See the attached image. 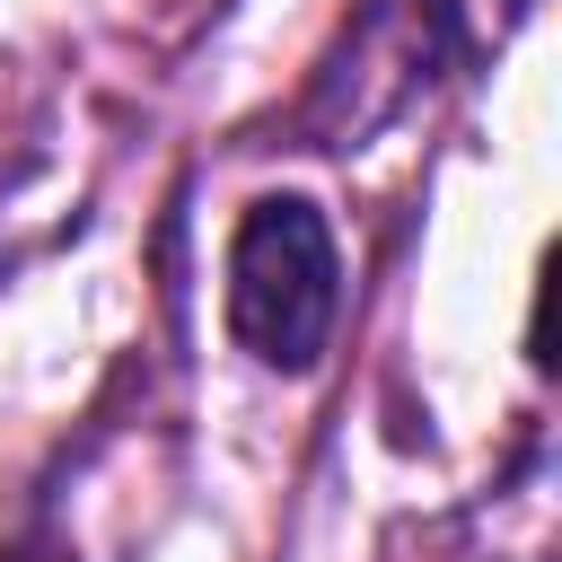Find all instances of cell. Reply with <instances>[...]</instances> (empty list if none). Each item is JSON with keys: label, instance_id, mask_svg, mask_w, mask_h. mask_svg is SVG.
<instances>
[{"label": "cell", "instance_id": "cell-1", "mask_svg": "<svg viewBox=\"0 0 562 562\" xmlns=\"http://www.w3.org/2000/svg\"><path fill=\"white\" fill-rule=\"evenodd\" d=\"M342 307V263H334V228L316 202L272 193L237 220L228 246V334L263 360V369H316L325 334Z\"/></svg>", "mask_w": 562, "mask_h": 562}]
</instances>
